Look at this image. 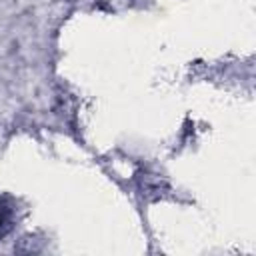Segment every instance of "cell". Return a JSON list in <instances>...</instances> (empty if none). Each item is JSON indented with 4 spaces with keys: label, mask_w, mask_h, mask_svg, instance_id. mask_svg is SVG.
Segmentation results:
<instances>
[{
    "label": "cell",
    "mask_w": 256,
    "mask_h": 256,
    "mask_svg": "<svg viewBox=\"0 0 256 256\" xmlns=\"http://www.w3.org/2000/svg\"><path fill=\"white\" fill-rule=\"evenodd\" d=\"M12 220H14V210H12L10 202L0 196V238H4L10 232Z\"/></svg>",
    "instance_id": "obj_1"
}]
</instances>
